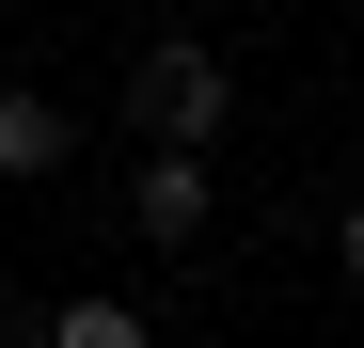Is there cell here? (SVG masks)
Returning <instances> with one entry per match:
<instances>
[{"instance_id": "1", "label": "cell", "mask_w": 364, "mask_h": 348, "mask_svg": "<svg viewBox=\"0 0 364 348\" xmlns=\"http://www.w3.org/2000/svg\"><path fill=\"white\" fill-rule=\"evenodd\" d=\"M127 111L159 127V158H206V143H222V48H143Z\"/></svg>"}, {"instance_id": "2", "label": "cell", "mask_w": 364, "mask_h": 348, "mask_svg": "<svg viewBox=\"0 0 364 348\" xmlns=\"http://www.w3.org/2000/svg\"><path fill=\"white\" fill-rule=\"evenodd\" d=\"M127 222H143V238H206V158H143Z\"/></svg>"}, {"instance_id": "3", "label": "cell", "mask_w": 364, "mask_h": 348, "mask_svg": "<svg viewBox=\"0 0 364 348\" xmlns=\"http://www.w3.org/2000/svg\"><path fill=\"white\" fill-rule=\"evenodd\" d=\"M0 174H64V111L0 80Z\"/></svg>"}, {"instance_id": "4", "label": "cell", "mask_w": 364, "mask_h": 348, "mask_svg": "<svg viewBox=\"0 0 364 348\" xmlns=\"http://www.w3.org/2000/svg\"><path fill=\"white\" fill-rule=\"evenodd\" d=\"M48 348H159V332H143V301H64Z\"/></svg>"}, {"instance_id": "5", "label": "cell", "mask_w": 364, "mask_h": 348, "mask_svg": "<svg viewBox=\"0 0 364 348\" xmlns=\"http://www.w3.org/2000/svg\"><path fill=\"white\" fill-rule=\"evenodd\" d=\"M333 254H348V285H364V206H348V238H333Z\"/></svg>"}, {"instance_id": "6", "label": "cell", "mask_w": 364, "mask_h": 348, "mask_svg": "<svg viewBox=\"0 0 364 348\" xmlns=\"http://www.w3.org/2000/svg\"><path fill=\"white\" fill-rule=\"evenodd\" d=\"M0 285H16V269H0Z\"/></svg>"}]
</instances>
